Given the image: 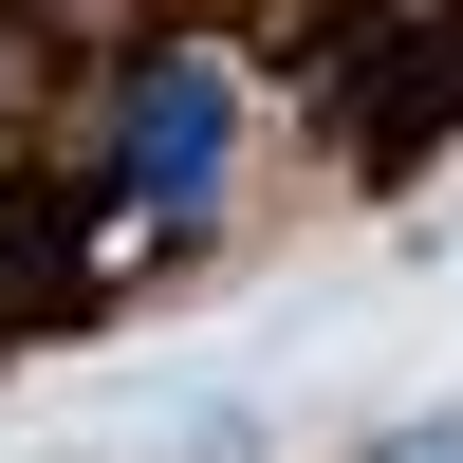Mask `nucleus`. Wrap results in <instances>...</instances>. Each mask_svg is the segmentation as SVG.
I'll return each mask as SVG.
<instances>
[{
    "instance_id": "obj_1",
    "label": "nucleus",
    "mask_w": 463,
    "mask_h": 463,
    "mask_svg": "<svg viewBox=\"0 0 463 463\" xmlns=\"http://www.w3.org/2000/svg\"><path fill=\"white\" fill-rule=\"evenodd\" d=\"M222 148H241V93H222V56L148 37V56H111V74H93V130H74V167H93L111 204L204 222V204H222Z\"/></svg>"
},
{
    "instance_id": "obj_2",
    "label": "nucleus",
    "mask_w": 463,
    "mask_h": 463,
    "mask_svg": "<svg viewBox=\"0 0 463 463\" xmlns=\"http://www.w3.org/2000/svg\"><path fill=\"white\" fill-rule=\"evenodd\" d=\"M353 130V167H408V148L463 130V0H427V19H390V56H371V93L334 111Z\"/></svg>"
},
{
    "instance_id": "obj_3",
    "label": "nucleus",
    "mask_w": 463,
    "mask_h": 463,
    "mask_svg": "<svg viewBox=\"0 0 463 463\" xmlns=\"http://www.w3.org/2000/svg\"><path fill=\"white\" fill-rule=\"evenodd\" d=\"M56 93H74V37L0 0V167H37V148H56Z\"/></svg>"
},
{
    "instance_id": "obj_4",
    "label": "nucleus",
    "mask_w": 463,
    "mask_h": 463,
    "mask_svg": "<svg viewBox=\"0 0 463 463\" xmlns=\"http://www.w3.org/2000/svg\"><path fill=\"white\" fill-rule=\"evenodd\" d=\"M371 463H463V427H390V445H371Z\"/></svg>"
},
{
    "instance_id": "obj_5",
    "label": "nucleus",
    "mask_w": 463,
    "mask_h": 463,
    "mask_svg": "<svg viewBox=\"0 0 463 463\" xmlns=\"http://www.w3.org/2000/svg\"><path fill=\"white\" fill-rule=\"evenodd\" d=\"M19 19H56V37H93V19H111V0H19Z\"/></svg>"
},
{
    "instance_id": "obj_6",
    "label": "nucleus",
    "mask_w": 463,
    "mask_h": 463,
    "mask_svg": "<svg viewBox=\"0 0 463 463\" xmlns=\"http://www.w3.org/2000/svg\"><path fill=\"white\" fill-rule=\"evenodd\" d=\"M167 19H185V0H167Z\"/></svg>"
}]
</instances>
